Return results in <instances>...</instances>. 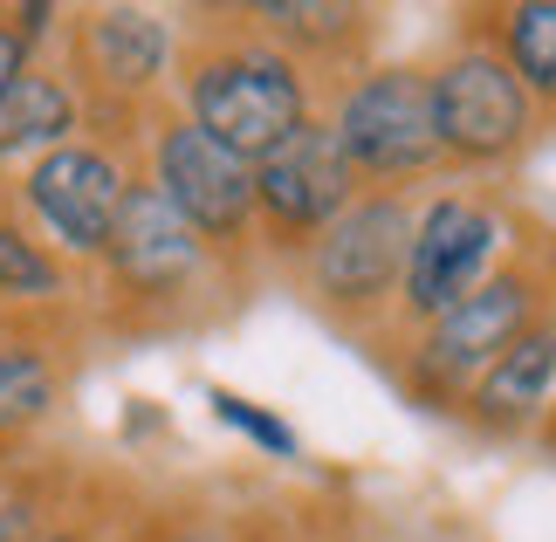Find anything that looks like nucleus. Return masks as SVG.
<instances>
[{"mask_svg": "<svg viewBox=\"0 0 556 542\" xmlns=\"http://www.w3.org/2000/svg\"><path fill=\"white\" fill-rule=\"evenodd\" d=\"M206 405H213V419H220L227 432H241L262 461H303V440H295V426L282 419V412H268V405H254L241 392H227V385H206Z\"/></svg>", "mask_w": 556, "mask_h": 542, "instance_id": "aec40b11", "label": "nucleus"}, {"mask_svg": "<svg viewBox=\"0 0 556 542\" xmlns=\"http://www.w3.org/2000/svg\"><path fill=\"white\" fill-rule=\"evenodd\" d=\"M543 316H556V227H529L522 241H508V254L481 289H467L440 323H426L405 343L378 351L371 364L399 385L405 405L454 419L460 399L475 392V378L508 343H522Z\"/></svg>", "mask_w": 556, "mask_h": 542, "instance_id": "7ed1b4c3", "label": "nucleus"}, {"mask_svg": "<svg viewBox=\"0 0 556 542\" xmlns=\"http://www.w3.org/2000/svg\"><path fill=\"white\" fill-rule=\"evenodd\" d=\"M508 200L502 186H475V179H440L413 213V248H405V281H399V316L392 337L378 351L405 343L413 330L440 323L467 289H481L495 262L508 254ZM371 351V357H378Z\"/></svg>", "mask_w": 556, "mask_h": 542, "instance_id": "6e6552de", "label": "nucleus"}, {"mask_svg": "<svg viewBox=\"0 0 556 542\" xmlns=\"http://www.w3.org/2000/svg\"><path fill=\"white\" fill-rule=\"evenodd\" d=\"M549 412H556V316H543L522 343H508L488 364L475 378V392L460 399L454 426L488 440V446H522L543 432Z\"/></svg>", "mask_w": 556, "mask_h": 542, "instance_id": "4468645a", "label": "nucleus"}, {"mask_svg": "<svg viewBox=\"0 0 556 542\" xmlns=\"http://www.w3.org/2000/svg\"><path fill=\"white\" fill-rule=\"evenodd\" d=\"M83 289H90L83 295V316L103 337H179V330H200V323L227 316L248 295V281L213 262L206 241L138 172L131 192H124L111 248L83 275Z\"/></svg>", "mask_w": 556, "mask_h": 542, "instance_id": "f257e3e1", "label": "nucleus"}, {"mask_svg": "<svg viewBox=\"0 0 556 542\" xmlns=\"http://www.w3.org/2000/svg\"><path fill=\"white\" fill-rule=\"evenodd\" d=\"M83 461L62 446H14L0 467V542H41L62 508V494L76 488Z\"/></svg>", "mask_w": 556, "mask_h": 542, "instance_id": "a211bd4d", "label": "nucleus"}, {"mask_svg": "<svg viewBox=\"0 0 556 542\" xmlns=\"http://www.w3.org/2000/svg\"><path fill=\"white\" fill-rule=\"evenodd\" d=\"M138 172L159 186V200L206 241V254L227 275H241L254 289L262 275V234H254V165L233 159L227 144H213L173 97L144 117L138 131Z\"/></svg>", "mask_w": 556, "mask_h": 542, "instance_id": "0eeeda50", "label": "nucleus"}, {"mask_svg": "<svg viewBox=\"0 0 556 542\" xmlns=\"http://www.w3.org/2000/svg\"><path fill=\"white\" fill-rule=\"evenodd\" d=\"M83 337H90L83 310L0 316V446H35L55 426L83 364Z\"/></svg>", "mask_w": 556, "mask_h": 542, "instance_id": "f8f14e48", "label": "nucleus"}, {"mask_svg": "<svg viewBox=\"0 0 556 542\" xmlns=\"http://www.w3.org/2000/svg\"><path fill=\"white\" fill-rule=\"evenodd\" d=\"M337 542H344V535H337Z\"/></svg>", "mask_w": 556, "mask_h": 542, "instance_id": "a878e982", "label": "nucleus"}, {"mask_svg": "<svg viewBox=\"0 0 556 542\" xmlns=\"http://www.w3.org/2000/svg\"><path fill=\"white\" fill-rule=\"evenodd\" d=\"M117 542H233V515L200 494H144Z\"/></svg>", "mask_w": 556, "mask_h": 542, "instance_id": "6ab92c4d", "label": "nucleus"}, {"mask_svg": "<svg viewBox=\"0 0 556 542\" xmlns=\"http://www.w3.org/2000/svg\"><path fill=\"white\" fill-rule=\"evenodd\" d=\"M35 310H83V275L8 200V213H0V316H35Z\"/></svg>", "mask_w": 556, "mask_h": 542, "instance_id": "dca6fc26", "label": "nucleus"}, {"mask_svg": "<svg viewBox=\"0 0 556 542\" xmlns=\"http://www.w3.org/2000/svg\"><path fill=\"white\" fill-rule=\"evenodd\" d=\"M324 124L337 131L365 192L419 200V186L433 192L446 179L440 138H433V97H426V55L371 62L365 76H351L344 90L324 97Z\"/></svg>", "mask_w": 556, "mask_h": 542, "instance_id": "1a4fd4ad", "label": "nucleus"}, {"mask_svg": "<svg viewBox=\"0 0 556 542\" xmlns=\"http://www.w3.org/2000/svg\"><path fill=\"white\" fill-rule=\"evenodd\" d=\"M0 213H8V179H0Z\"/></svg>", "mask_w": 556, "mask_h": 542, "instance_id": "b1692460", "label": "nucleus"}, {"mask_svg": "<svg viewBox=\"0 0 556 542\" xmlns=\"http://www.w3.org/2000/svg\"><path fill=\"white\" fill-rule=\"evenodd\" d=\"M55 62L83 97V131L138 144L144 117L173 97L179 21L159 8H76L62 21Z\"/></svg>", "mask_w": 556, "mask_h": 542, "instance_id": "423d86ee", "label": "nucleus"}, {"mask_svg": "<svg viewBox=\"0 0 556 542\" xmlns=\"http://www.w3.org/2000/svg\"><path fill=\"white\" fill-rule=\"evenodd\" d=\"M467 14L516 70L543 124H556V0H495V8H467Z\"/></svg>", "mask_w": 556, "mask_h": 542, "instance_id": "f3484780", "label": "nucleus"}, {"mask_svg": "<svg viewBox=\"0 0 556 542\" xmlns=\"http://www.w3.org/2000/svg\"><path fill=\"white\" fill-rule=\"evenodd\" d=\"M357 192L365 186H357L337 131L324 117H309L282 151H268V159L254 165V234H262V268L289 275L295 262H303V248L357 200Z\"/></svg>", "mask_w": 556, "mask_h": 542, "instance_id": "9b49d317", "label": "nucleus"}, {"mask_svg": "<svg viewBox=\"0 0 556 542\" xmlns=\"http://www.w3.org/2000/svg\"><path fill=\"white\" fill-rule=\"evenodd\" d=\"M83 138V97L76 83L62 76V62H35L14 90H0V172L21 165L28 172L35 159H49L55 144Z\"/></svg>", "mask_w": 556, "mask_h": 542, "instance_id": "2eb2a0df", "label": "nucleus"}, {"mask_svg": "<svg viewBox=\"0 0 556 542\" xmlns=\"http://www.w3.org/2000/svg\"><path fill=\"white\" fill-rule=\"evenodd\" d=\"M413 213H419V200H405V192H357L303 248V262L289 268L295 302L324 330L357 343V351H378L392 337L405 248H413Z\"/></svg>", "mask_w": 556, "mask_h": 542, "instance_id": "39448f33", "label": "nucleus"}, {"mask_svg": "<svg viewBox=\"0 0 556 542\" xmlns=\"http://www.w3.org/2000/svg\"><path fill=\"white\" fill-rule=\"evenodd\" d=\"M248 21L324 97L365 76L384 41V8H357V0H248Z\"/></svg>", "mask_w": 556, "mask_h": 542, "instance_id": "ddd939ff", "label": "nucleus"}, {"mask_svg": "<svg viewBox=\"0 0 556 542\" xmlns=\"http://www.w3.org/2000/svg\"><path fill=\"white\" fill-rule=\"evenodd\" d=\"M233 542H337L309 522V515H289V508H233Z\"/></svg>", "mask_w": 556, "mask_h": 542, "instance_id": "412c9836", "label": "nucleus"}, {"mask_svg": "<svg viewBox=\"0 0 556 542\" xmlns=\"http://www.w3.org/2000/svg\"><path fill=\"white\" fill-rule=\"evenodd\" d=\"M131 179H138V144H111V138L83 131L70 144H55L49 159H35L8 186V200L76 275H90L117 234Z\"/></svg>", "mask_w": 556, "mask_h": 542, "instance_id": "9d476101", "label": "nucleus"}, {"mask_svg": "<svg viewBox=\"0 0 556 542\" xmlns=\"http://www.w3.org/2000/svg\"><path fill=\"white\" fill-rule=\"evenodd\" d=\"M8 453H14V446H0V467H8Z\"/></svg>", "mask_w": 556, "mask_h": 542, "instance_id": "393cba45", "label": "nucleus"}, {"mask_svg": "<svg viewBox=\"0 0 556 542\" xmlns=\"http://www.w3.org/2000/svg\"><path fill=\"white\" fill-rule=\"evenodd\" d=\"M35 62H49V55H41L35 41H28V35L14 28V14H8V8H0V90H14V83L28 76Z\"/></svg>", "mask_w": 556, "mask_h": 542, "instance_id": "4be33fe9", "label": "nucleus"}, {"mask_svg": "<svg viewBox=\"0 0 556 542\" xmlns=\"http://www.w3.org/2000/svg\"><path fill=\"white\" fill-rule=\"evenodd\" d=\"M536 446H543V453H556V412H549V419H543V432H536Z\"/></svg>", "mask_w": 556, "mask_h": 542, "instance_id": "5701e85b", "label": "nucleus"}, {"mask_svg": "<svg viewBox=\"0 0 556 542\" xmlns=\"http://www.w3.org/2000/svg\"><path fill=\"white\" fill-rule=\"evenodd\" d=\"M426 97H433V138H440L446 179L495 186L549 131L543 111L529 103V90L516 83V70L495 55V41L475 28L467 8L426 49Z\"/></svg>", "mask_w": 556, "mask_h": 542, "instance_id": "20e7f679", "label": "nucleus"}, {"mask_svg": "<svg viewBox=\"0 0 556 542\" xmlns=\"http://www.w3.org/2000/svg\"><path fill=\"white\" fill-rule=\"evenodd\" d=\"M173 103L233 159L262 165L309 117H324V90L248 21V8H192L179 14Z\"/></svg>", "mask_w": 556, "mask_h": 542, "instance_id": "f03ea898", "label": "nucleus"}]
</instances>
